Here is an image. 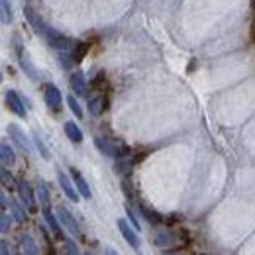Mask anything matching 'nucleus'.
I'll return each mask as SVG.
<instances>
[{"mask_svg": "<svg viewBox=\"0 0 255 255\" xmlns=\"http://www.w3.org/2000/svg\"><path fill=\"white\" fill-rule=\"evenodd\" d=\"M43 39H45L53 49H57V51H71V49L75 47V43H77V41H73L71 37H67V35L61 32H57V30L51 28V26H47V30L43 33Z\"/></svg>", "mask_w": 255, "mask_h": 255, "instance_id": "f257e3e1", "label": "nucleus"}, {"mask_svg": "<svg viewBox=\"0 0 255 255\" xmlns=\"http://www.w3.org/2000/svg\"><path fill=\"white\" fill-rule=\"evenodd\" d=\"M95 143L98 151L106 157H116L118 159V157H124V153H126V151H120V145L116 141H112L110 137H95Z\"/></svg>", "mask_w": 255, "mask_h": 255, "instance_id": "f03ea898", "label": "nucleus"}, {"mask_svg": "<svg viewBox=\"0 0 255 255\" xmlns=\"http://www.w3.org/2000/svg\"><path fill=\"white\" fill-rule=\"evenodd\" d=\"M24 18H26V22L30 24V28L33 30V33H37V35H43V33H45L47 24L43 22V18L33 10L32 6H26V8H24Z\"/></svg>", "mask_w": 255, "mask_h": 255, "instance_id": "7ed1b4c3", "label": "nucleus"}, {"mask_svg": "<svg viewBox=\"0 0 255 255\" xmlns=\"http://www.w3.org/2000/svg\"><path fill=\"white\" fill-rule=\"evenodd\" d=\"M55 214H57L59 222L63 224V228H67V230H69V234H73L75 238H79V236H81V228H79V224H77V220L73 218V214H71V212H69L65 206H57Z\"/></svg>", "mask_w": 255, "mask_h": 255, "instance_id": "20e7f679", "label": "nucleus"}, {"mask_svg": "<svg viewBox=\"0 0 255 255\" xmlns=\"http://www.w3.org/2000/svg\"><path fill=\"white\" fill-rule=\"evenodd\" d=\"M43 100H45V104L49 106V110H53V112H59L61 110V91L55 87V85H45V89H43Z\"/></svg>", "mask_w": 255, "mask_h": 255, "instance_id": "39448f33", "label": "nucleus"}, {"mask_svg": "<svg viewBox=\"0 0 255 255\" xmlns=\"http://www.w3.org/2000/svg\"><path fill=\"white\" fill-rule=\"evenodd\" d=\"M8 133H10V139H12L24 153H30V151H32L30 139L26 137V133L22 131V128L18 126V124H10V126H8Z\"/></svg>", "mask_w": 255, "mask_h": 255, "instance_id": "423d86ee", "label": "nucleus"}, {"mask_svg": "<svg viewBox=\"0 0 255 255\" xmlns=\"http://www.w3.org/2000/svg\"><path fill=\"white\" fill-rule=\"evenodd\" d=\"M6 106L16 114V116H20V118H26V104H24V100H22V96L18 95L16 91H6Z\"/></svg>", "mask_w": 255, "mask_h": 255, "instance_id": "0eeeda50", "label": "nucleus"}, {"mask_svg": "<svg viewBox=\"0 0 255 255\" xmlns=\"http://www.w3.org/2000/svg\"><path fill=\"white\" fill-rule=\"evenodd\" d=\"M57 181H59V185H61V189H63L65 196L69 198V200H73V202H79V198H81V192L77 191V187L69 181V177L65 175L63 171H59L57 169Z\"/></svg>", "mask_w": 255, "mask_h": 255, "instance_id": "6e6552de", "label": "nucleus"}, {"mask_svg": "<svg viewBox=\"0 0 255 255\" xmlns=\"http://www.w3.org/2000/svg\"><path fill=\"white\" fill-rule=\"evenodd\" d=\"M16 51H18V61H20V65H22L24 73H26V75H28L32 81H39V75H37V71H35V67L32 65V61H30L28 53H26V51H22L20 41H16Z\"/></svg>", "mask_w": 255, "mask_h": 255, "instance_id": "1a4fd4ad", "label": "nucleus"}, {"mask_svg": "<svg viewBox=\"0 0 255 255\" xmlns=\"http://www.w3.org/2000/svg\"><path fill=\"white\" fill-rule=\"evenodd\" d=\"M118 230H120V234L124 236V240H126L133 250H139V238H137V234H135L137 230H133V228H131L124 218H120V220H118Z\"/></svg>", "mask_w": 255, "mask_h": 255, "instance_id": "9d476101", "label": "nucleus"}, {"mask_svg": "<svg viewBox=\"0 0 255 255\" xmlns=\"http://www.w3.org/2000/svg\"><path fill=\"white\" fill-rule=\"evenodd\" d=\"M18 194H20V200L24 204V208L28 210H35V198H33L32 187L26 183V181H18Z\"/></svg>", "mask_w": 255, "mask_h": 255, "instance_id": "9b49d317", "label": "nucleus"}, {"mask_svg": "<svg viewBox=\"0 0 255 255\" xmlns=\"http://www.w3.org/2000/svg\"><path fill=\"white\" fill-rule=\"evenodd\" d=\"M69 85L73 89V93L79 96H85L87 95V81H85V75L81 71H73L69 75Z\"/></svg>", "mask_w": 255, "mask_h": 255, "instance_id": "f8f14e48", "label": "nucleus"}, {"mask_svg": "<svg viewBox=\"0 0 255 255\" xmlns=\"http://www.w3.org/2000/svg\"><path fill=\"white\" fill-rule=\"evenodd\" d=\"M71 177H73V183H75L77 191L81 192V196H83V198H91V196H93V192H91V189H89V185H87L85 177H83L77 169H71Z\"/></svg>", "mask_w": 255, "mask_h": 255, "instance_id": "ddd939ff", "label": "nucleus"}, {"mask_svg": "<svg viewBox=\"0 0 255 255\" xmlns=\"http://www.w3.org/2000/svg\"><path fill=\"white\" fill-rule=\"evenodd\" d=\"M43 216H45V222L49 224V228H51V232L55 236H61L63 234V224L59 222V218L53 216V212L49 208H43Z\"/></svg>", "mask_w": 255, "mask_h": 255, "instance_id": "4468645a", "label": "nucleus"}, {"mask_svg": "<svg viewBox=\"0 0 255 255\" xmlns=\"http://www.w3.org/2000/svg\"><path fill=\"white\" fill-rule=\"evenodd\" d=\"M65 133H67V137L73 141V143H81L83 141V131H81V128L77 126L75 122H65Z\"/></svg>", "mask_w": 255, "mask_h": 255, "instance_id": "2eb2a0df", "label": "nucleus"}, {"mask_svg": "<svg viewBox=\"0 0 255 255\" xmlns=\"http://www.w3.org/2000/svg\"><path fill=\"white\" fill-rule=\"evenodd\" d=\"M0 159H2L4 167H10V165L16 163V153H14V149L8 143H2L0 145Z\"/></svg>", "mask_w": 255, "mask_h": 255, "instance_id": "dca6fc26", "label": "nucleus"}, {"mask_svg": "<svg viewBox=\"0 0 255 255\" xmlns=\"http://www.w3.org/2000/svg\"><path fill=\"white\" fill-rule=\"evenodd\" d=\"M89 112H91L93 116H100V114L104 112V98L100 95L89 98Z\"/></svg>", "mask_w": 255, "mask_h": 255, "instance_id": "f3484780", "label": "nucleus"}, {"mask_svg": "<svg viewBox=\"0 0 255 255\" xmlns=\"http://www.w3.org/2000/svg\"><path fill=\"white\" fill-rule=\"evenodd\" d=\"M155 244L159 246V248H171L173 244H175V238H173V234L171 232H157L155 234Z\"/></svg>", "mask_w": 255, "mask_h": 255, "instance_id": "a211bd4d", "label": "nucleus"}, {"mask_svg": "<svg viewBox=\"0 0 255 255\" xmlns=\"http://www.w3.org/2000/svg\"><path fill=\"white\" fill-rule=\"evenodd\" d=\"M137 206H139V212L143 214V218L151 224V226H157V224H161V216L155 212V210H149L145 204H137Z\"/></svg>", "mask_w": 255, "mask_h": 255, "instance_id": "6ab92c4d", "label": "nucleus"}, {"mask_svg": "<svg viewBox=\"0 0 255 255\" xmlns=\"http://www.w3.org/2000/svg\"><path fill=\"white\" fill-rule=\"evenodd\" d=\"M0 12H2V26H10V22H12V4H10V0H0Z\"/></svg>", "mask_w": 255, "mask_h": 255, "instance_id": "aec40b11", "label": "nucleus"}, {"mask_svg": "<svg viewBox=\"0 0 255 255\" xmlns=\"http://www.w3.org/2000/svg\"><path fill=\"white\" fill-rule=\"evenodd\" d=\"M114 171L118 175H129V171H131V159H128L126 155L124 157H118L116 165H114Z\"/></svg>", "mask_w": 255, "mask_h": 255, "instance_id": "412c9836", "label": "nucleus"}, {"mask_svg": "<svg viewBox=\"0 0 255 255\" xmlns=\"http://www.w3.org/2000/svg\"><path fill=\"white\" fill-rule=\"evenodd\" d=\"M37 200L41 202V206H43V208H49V202H51V198H49V191H47V185H45V183H41V181H39V185H37Z\"/></svg>", "mask_w": 255, "mask_h": 255, "instance_id": "4be33fe9", "label": "nucleus"}, {"mask_svg": "<svg viewBox=\"0 0 255 255\" xmlns=\"http://www.w3.org/2000/svg\"><path fill=\"white\" fill-rule=\"evenodd\" d=\"M71 53H73L75 63H81V61H83V57H85V53H87V43H85V41H77V43H75V47L71 49Z\"/></svg>", "mask_w": 255, "mask_h": 255, "instance_id": "5701e85b", "label": "nucleus"}, {"mask_svg": "<svg viewBox=\"0 0 255 255\" xmlns=\"http://www.w3.org/2000/svg\"><path fill=\"white\" fill-rule=\"evenodd\" d=\"M67 104H69V110L77 116V118H83V108H81V104H79V100L75 98L73 95L67 96Z\"/></svg>", "mask_w": 255, "mask_h": 255, "instance_id": "b1692460", "label": "nucleus"}, {"mask_svg": "<svg viewBox=\"0 0 255 255\" xmlns=\"http://www.w3.org/2000/svg\"><path fill=\"white\" fill-rule=\"evenodd\" d=\"M22 246H24V254L26 255H37V246L33 244L30 236H22Z\"/></svg>", "mask_w": 255, "mask_h": 255, "instance_id": "393cba45", "label": "nucleus"}, {"mask_svg": "<svg viewBox=\"0 0 255 255\" xmlns=\"http://www.w3.org/2000/svg\"><path fill=\"white\" fill-rule=\"evenodd\" d=\"M33 143H35V147H37V151L41 153V157H43V159H45V161H49V159H51V153H49V149L45 147V143L41 141V137H39L37 133L33 135Z\"/></svg>", "mask_w": 255, "mask_h": 255, "instance_id": "a878e982", "label": "nucleus"}, {"mask_svg": "<svg viewBox=\"0 0 255 255\" xmlns=\"http://www.w3.org/2000/svg\"><path fill=\"white\" fill-rule=\"evenodd\" d=\"M10 210H12V214H14V218H16L18 222H24V220H26V212L18 206V202H12V200H10Z\"/></svg>", "mask_w": 255, "mask_h": 255, "instance_id": "bb28decb", "label": "nucleus"}, {"mask_svg": "<svg viewBox=\"0 0 255 255\" xmlns=\"http://www.w3.org/2000/svg\"><path fill=\"white\" fill-rule=\"evenodd\" d=\"M10 226H12V216H8L6 210H2V216H0V230H2V234H6L10 230Z\"/></svg>", "mask_w": 255, "mask_h": 255, "instance_id": "cd10ccee", "label": "nucleus"}, {"mask_svg": "<svg viewBox=\"0 0 255 255\" xmlns=\"http://www.w3.org/2000/svg\"><path fill=\"white\" fill-rule=\"evenodd\" d=\"M12 183H14V179H12V175L8 173V167L2 165V185L8 187V185H12Z\"/></svg>", "mask_w": 255, "mask_h": 255, "instance_id": "c85d7f7f", "label": "nucleus"}, {"mask_svg": "<svg viewBox=\"0 0 255 255\" xmlns=\"http://www.w3.org/2000/svg\"><path fill=\"white\" fill-rule=\"evenodd\" d=\"M126 212H128V218H129V222H131V226H133V228H135V230L139 232L141 228H139V222H137V218H135V214H133V210H131V208L128 206V208H126Z\"/></svg>", "mask_w": 255, "mask_h": 255, "instance_id": "c756f323", "label": "nucleus"}, {"mask_svg": "<svg viewBox=\"0 0 255 255\" xmlns=\"http://www.w3.org/2000/svg\"><path fill=\"white\" fill-rule=\"evenodd\" d=\"M67 252H69V255H81V254H79L77 244H73L71 240H67Z\"/></svg>", "mask_w": 255, "mask_h": 255, "instance_id": "7c9ffc66", "label": "nucleus"}, {"mask_svg": "<svg viewBox=\"0 0 255 255\" xmlns=\"http://www.w3.org/2000/svg\"><path fill=\"white\" fill-rule=\"evenodd\" d=\"M0 200H2V210H6L8 208V196H6V192L0 194Z\"/></svg>", "mask_w": 255, "mask_h": 255, "instance_id": "2f4dec72", "label": "nucleus"}, {"mask_svg": "<svg viewBox=\"0 0 255 255\" xmlns=\"http://www.w3.org/2000/svg\"><path fill=\"white\" fill-rule=\"evenodd\" d=\"M0 248H2V255H10V248H8V244H6V242H2V246H0Z\"/></svg>", "mask_w": 255, "mask_h": 255, "instance_id": "473e14b6", "label": "nucleus"}, {"mask_svg": "<svg viewBox=\"0 0 255 255\" xmlns=\"http://www.w3.org/2000/svg\"><path fill=\"white\" fill-rule=\"evenodd\" d=\"M106 255H118V254H116L112 248H106Z\"/></svg>", "mask_w": 255, "mask_h": 255, "instance_id": "72a5a7b5", "label": "nucleus"}, {"mask_svg": "<svg viewBox=\"0 0 255 255\" xmlns=\"http://www.w3.org/2000/svg\"><path fill=\"white\" fill-rule=\"evenodd\" d=\"M169 255H179V254H169Z\"/></svg>", "mask_w": 255, "mask_h": 255, "instance_id": "f704fd0d", "label": "nucleus"}]
</instances>
